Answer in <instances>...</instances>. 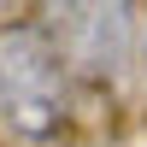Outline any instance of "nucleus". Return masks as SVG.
Here are the masks:
<instances>
[{
    "instance_id": "obj_1",
    "label": "nucleus",
    "mask_w": 147,
    "mask_h": 147,
    "mask_svg": "<svg viewBox=\"0 0 147 147\" xmlns=\"http://www.w3.org/2000/svg\"><path fill=\"white\" fill-rule=\"evenodd\" d=\"M65 47L47 24H0V129L12 136H53L71 112Z\"/></svg>"
},
{
    "instance_id": "obj_2",
    "label": "nucleus",
    "mask_w": 147,
    "mask_h": 147,
    "mask_svg": "<svg viewBox=\"0 0 147 147\" xmlns=\"http://www.w3.org/2000/svg\"><path fill=\"white\" fill-rule=\"evenodd\" d=\"M53 35L65 47V65L88 71V77H118L136 47V12L129 6H65L53 12Z\"/></svg>"
},
{
    "instance_id": "obj_3",
    "label": "nucleus",
    "mask_w": 147,
    "mask_h": 147,
    "mask_svg": "<svg viewBox=\"0 0 147 147\" xmlns=\"http://www.w3.org/2000/svg\"><path fill=\"white\" fill-rule=\"evenodd\" d=\"M141 65H147V35H141Z\"/></svg>"
}]
</instances>
